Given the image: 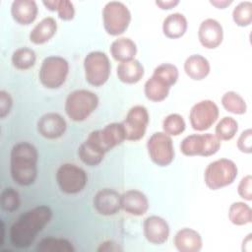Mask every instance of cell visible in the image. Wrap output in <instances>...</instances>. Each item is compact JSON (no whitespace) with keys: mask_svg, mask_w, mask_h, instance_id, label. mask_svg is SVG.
I'll list each match as a JSON object with an SVG mask.
<instances>
[{"mask_svg":"<svg viewBox=\"0 0 252 252\" xmlns=\"http://www.w3.org/2000/svg\"><path fill=\"white\" fill-rule=\"evenodd\" d=\"M52 210L48 206L34 207L19 217L10 228V240L19 249L30 247L36 235L50 222Z\"/></svg>","mask_w":252,"mask_h":252,"instance_id":"cell-1","label":"cell"},{"mask_svg":"<svg viewBox=\"0 0 252 252\" xmlns=\"http://www.w3.org/2000/svg\"><path fill=\"white\" fill-rule=\"evenodd\" d=\"M38 154L36 148L29 142H20L13 146L10 156L12 179L20 186H30L37 176Z\"/></svg>","mask_w":252,"mask_h":252,"instance_id":"cell-2","label":"cell"},{"mask_svg":"<svg viewBox=\"0 0 252 252\" xmlns=\"http://www.w3.org/2000/svg\"><path fill=\"white\" fill-rule=\"evenodd\" d=\"M179 77L178 69L170 63H162L157 66L153 76L147 80L144 87L146 97L154 102L164 100L169 94L170 88L176 84Z\"/></svg>","mask_w":252,"mask_h":252,"instance_id":"cell-3","label":"cell"},{"mask_svg":"<svg viewBox=\"0 0 252 252\" xmlns=\"http://www.w3.org/2000/svg\"><path fill=\"white\" fill-rule=\"evenodd\" d=\"M97 95L89 90H76L70 93L65 100V112L75 122L85 121L96 109Z\"/></svg>","mask_w":252,"mask_h":252,"instance_id":"cell-4","label":"cell"},{"mask_svg":"<svg viewBox=\"0 0 252 252\" xmlns=\"http://www.w3.org/2000/svg\"><path fill=\"white\" fill-rule=\"evenodd\" d=\"M238 173L234 161L228 158H220L210 162L204 173L205 183L211 190H218L233 183Z\"/></svg>","mask_w":252,"mask_h":252,"instance_id":"cell-5","label":"cell"},{"mask_svg":"<svg viewBox=\"0 0 252 252\" xmlns=\"http://www.w3.org/2000/svg\"><path fill=\"white\" fill-rule=\"evenodd\" d=\"M69 74L68 61L60 56L45 57L38 72L41 85L50 90L59 89L67 79Z\"/></svg>","mask_w":252,"mask_h":252,"instance_id":"cell-6","label":"cell"},{"mask_svg":"<svg viewBox=\"0 0 252 252\" xmlns=\"http://www.w3.org/2000/svg\"><path fill=\"white\" fill-rule=\"evenodd\" d=\"M102 21L105 32L110 35H120L126 32L131 22L128 7L119 1H110L102 10Z\"/></svg>","mask_w":252,"mask_h":252,"instance_id":"cell-7","label":"cell"},{"mask_svg":"<svg viewBox=\"0 0 252 252\" xmlns=\"http://www.w3.org/2000/svg\"><path fill=\"white\" fill-rule=\"evenodd\" d=\"M86 81L94 87L103 86L109 79L111 64L108 56L101 51H92L84 59Z\"/></svg>","mask_w":252,"mask_h":252,"instance_id":"cell-8","label":"cell"},{"mask_svg":"<svg viewBox=\"0 0 252 252\" xmlns=\"http://www.w3.org/2000/svg\"><path fill=\"white\" fill-rule=\"evenodd\" d=\"M220 141L211 133L192 134L185 137L180 144V151L187 157H210L218 153Z\"/></svg>","mask_w":252,"mask_h":252,"instance_id":"cell-9","label":"cell"},{"mask_svg":"<svg viewBox=\"0 0 252 252\" xmlns=\"http://www.w3.org/2000/svg\"><path fill=\"white\" fill-rule=\"evenodd\" d=\"M56 181L63 193L74 195L85 189L88 182V175L79 165L63 163L56 171Z\"/></svg>","mask_w":252,"mask_h":252,"instance_id":"cell-10","label":"cell"},{"mask_svg":"<svg viewBox=\"0 0 252 252\" xmlns=\"http://www.w3.org/2000/svg\"><path fill=\"white\" fill-rule=\"evenodd\" d=\"M147 150L151 160L158 166H167L174 159L172 139L164 132L154 133L147 142Z\"/></svg>","mask_w":252,"mask_h":252,"instance_id":"cell-11","label":"cell"},{"mask_svg":"<svg viewBox=\"0 0 252 252\" xmlns=\"http://www.w3.org/2000/svg\"><path fill=\"white\" fill-rule=\"evenodd\" d=\"M87 140L106 154L126 140L125 130L122 123H110L102 129L92 131Z\"/></svg>","mask_w":252,"mask_h":252,"instance_id":"cell-12","label":"cell"},{"mask_svg":"<svg viewBox=\"0 0 252 252\" xmlns=\"http://www.w3.org/2000/svg\"><path fill=\"white\" fill-rule=\"evenodd\" d=\"M150 122L148 109L144 105H135L129 109L125 119L121 122L124 130L125 137L128 141L141 140L147 131Z\"/></svg>","mask_w":252,"mask_h":252,"instance_id":"cell-13","label":"cell"},{"mask_svg":"<svg viewBox=\"0 0 252 252\" xmlns=\"http://www.w3.org/2000/svg\"><path fill=\"white\" fill-rule=\"evenodd\" d=\"M219 115L218 105L211 99H204L192 106L189 113V121L194 130L206 131L214 125Z\"/></svg>","mask_w":252,"mask_h":252,"instance_id":"cell-14","label":"cell"},{"mask_svg":"<svg viewBox=\"0 0 252 252\" xmlns=\"http://www.w3.org/2000/svg\"><path fill=\"white\" fill-rule=\"evenodd\" d=\"M169 231L167 221L158 216H150L144 220V236L154 245H161L165 243L168 239Z\"/></svg>","mask_w":252,"mask_h":252,"instance_id":"cell-15","label":"cell"},{"mask_svg":"<svg viewBox=\"0 0 252 252\" xmlns=\"http://www.w3.org/2000/svg\"><path fill=\"white\" fill-rule=\"evenodd\" d=\"M120 197L121 195L109 188H104L95 193L93 199V205L97 214L101 216H113L116 215L120 209Z\"/></svg>","mask_w":252,"mask_h":252,"instance_id":"cell-16","label":"cell"},{"mask_svg":"<svg viewBox=\"0 0 252 252\" xmlns=\"http://www.w3.org/2000/svg\"><path fill=\"white\" fill-rule=\"evenodd\" d=\"M66 129V120L56 112L45 113L37 121V132L45 139H58L64 135Z\"/></svg>","mask_w":252,"mask_h":252,"instance_id":"cell-17","label":"cell"},{"mask_svg":"<svg viewBox=\"0 0 252 252\" xmlns=\"http://www.w3.org/2000/svg\"><path fill=\"white\" fill-rule=\"evenodd\" d=\"M198 38L202 46L207 49H215L220 45L223 39L221 25L215 19L204 20L198 30Z\"/></svg>","mask_w":252,"mask_h":252,"instance_id":"cell-18","label":"cell"},{"mask_svg":"<svg viewBox=\"0 0 252 252\" xmlns=\"http://www.w3.org/2000/svg\"><path fill=\"white\" fill-rule=\"evenodd\" d=\"M121 209L129 215L140 217L149 210V200L147 196L136 189L127 190L120 197Z\"/></svg>","mask_w":252,"mask_h":252,"instance_id":"cell-19","label":"cell"},{"mask_svg":"<svg viewBox=\"0 0 252 252\" xmlns=\"http://www.w3.org/2000/svg\"><path fill=\"white\" fill-rule=\"evenodd\" d=\"M37 13V4L33 0H15L12 2L11 15L19 25H31L36 19Z\"/></svg>","mask_w":252,"mask_h":252,"instance_id":"cell-20","label":"cell"},{"mask_svg":"<svg viewBox=\"0 0 252 252\" xmlns=\"http://www.w3.org/2000/svg\"><path fill=\"white\" fill-rule=\"evenodd\" d=\"M173 244L179 252H199L202 249L203 240L198 231L184 227L176 232Z\"/></svg>","mask_w":252,"mask_h":252,"instance_id":"cell-21","label":"cell"},{"mask_svg":"<svg viewBox=\"0 0 252 252\" xmlns=\"http://www.w3.org/2000/svg\"><path fill=\"white\" fill-rule=\"evenodd\" d=\"M184 71L190 79L201 81L210 74L211 65L206 57L200 54H192L184 62Z\"/></svg>","mask_w":252,"mask_h":252,"instance_id":"cell-22","label":"cell"},{"mask_svg":"<svg viewBox=\"0 0 252 252\" xmlns=\"http://www.w3.org/2000/svg\"><path fill=\"white\" fill-rule=\"evenodd\" d=\"M116 74L122 83L133 85L141 81L144 77L145 69L139 60L133 59L119 63L116 68Z\"/></svg>","mask_w":252,"mask_h":252,"instance_id":"cell-23","label":"cell"},{"mask_svg":"<svg viewBox=\"0 0 252 252\" xmlns=\"http://www.w3.org/2000/svg\"><path fill=\"white\" fill-rule=\"evenodd\" d=\"M57 32V23L54 18L42 19L30 32V40L34 44H43L50 40Z\"/></svg>","mask_w":252,"mask_h":252,"instance_id":"cell-24","label":"cell"},{"mask_svg":"<svg viewBox=\"0 0 252 252\" xmlns=\"http://www.w3.org/2000/svg\"><path fill=\"white\" fill-rule=\"evenodd\" d=\"M109 51L114 60L122 63L135 59L137 45L129 37H119L112 41Z\"/></svg>","mask_w":252,"mask_h":252,"instance_id":"cell-25","label":"cell"},{"mask_svg":"<svg viewBox=\"0 0 252 252\" xmlns=\"http://www.w3.org/2000/svg\"><path fill=\"white\" fill-rule=\"evenodd\" d=\"M188 23L185 16L181 13H173L168 15L162 23V32L168 38H179L183 36L187 31Z\"/></svg>","mask_w":252,"mask_h":252,"instance_id":"cell-26","label":"cell"},{"mask_svg":"<svg viewBox=\"0 0 252 252\" xmlns=\"http://www.w3.org/2000/svg\"><path fill=\"white\" fill-rule=\"evenodd\" d=\"M104 153L86 139L78 149V156L83 163L89 166L98 165L104 158Z\"/></svg>","mask_w":252,"mask_h":252,"instance_id":"cell-27","label":"cell"},{"mask_svg":"<svg viewBox=\"0 0 252 252\" xmlns=\"http://www.w3.org/2000/svg\"><path fill=\"white\" fill-rule=\"evenodd\" d=\"M35 250L37 252H74L75 248L65 238L45 237L37 243Z\"/></svg>","mask_w":252,"mask_h":252,"instance_id":"cell-28","label":"cell"},{"mask_svg":"<svg viewBox=\"0 0 252 252\" xmlns=\"http://www.w3.org/2000/svg\"><path fill=\"white\" fill-rule=\"evenodd\" d=\"M11 61L16 69L25 71L34 66L36 54L34 50L30 47H21L13 52Z\"/></svg>","mask_w":252,"mask_h":252,"instance_id":"cell-29","label":"cell"},{"mask_svg":"<svg viewBox=\"0 0 252 252\" xmlns=\"http://www.w3.org/2000/svg\"><path fill=\"white\" fill-rule=\"evenodd\" d=\"M228 219L235 225H244L252 221V210L244 202H234L228 210Z\"/></svg>","mask_w":252,"mask_h":252,"instance_id":"cell-30","label":"cell"},{"mask_svg":"<svg viewBox=\"0 0 252 252\" xmlns=\"http://www.w3.org/2000/svg\"><path fill=\"white\" fill-rule=\"evenodd\" d=\"M221 104L223 108L233 114H244L247 110V105L244 98L235 92L229 91L222 94Z\"/></svg>","mask_w":252,"mask_h":252,"instance_id":"cell-31","label":"cell"},{"mask_svg":"<svg viewBox=\"0 0 252 252\" xmlns=\"http://www.w3.org/2000/svg\"><path fill=\"white\" fill-rule=\"evenodd\" d=\"M237 130V121L230 116H225L222 119H220V121H219V123L217 124L215 134L220 141H228L235 136Z\"/></svg>","mask_w":252,"mask_h":252,"instance_id":"cell-32","label":"cell"},{"mask_svg":"<svg viewBox=\"0 0 252 252\" xmlns=\"http://www.w3.org/2000/svg\"><path fill=\"white\" fill-rule=\"evenodd\" d=\"M43 5L50 11H56L59 19L63 21H71L75 17V8L69 0L43 1Z\"/></svg>","mask_w":252,"mask_h":252,"instance_id":"cell-33","label":"cell"},{"mask_svg":"<svg viewBox=\"0 0 252 252\" xmlns=\"http://www.w3.org/2000/svg\"><path fill=\"white\" fill-rule=\"evenodd\" d=\"M186 123L183 117L178 113L167 115L162 121V130L169 136H179L184 132Z\"/></svg>","mask_w":252,"mask_h":252,"instance_id":"cell-34","label":"cell"},{"mask_svg":"<svg viewBox=\"0 0 252 252\" xmlns=\"http://www.w3.org/2000/svg\"><path fill=\"white\" fill-rule=\"evenodd\" d=\"M233 22L239 27H247L252 23V3L240 2L232 11Z\"/></svg>","mask_w":252,"mask_h":252,"instance_id":"cell-35","label":"cell"},{"mask_svg":"<svg viewBox=\"0 0 252 252\" xmlns=\"http://www.w3.org/2000/svg\"><path fill=\"white\" fill-rule=\"evenodd\" d=\"M21 199L18 191L12 187H7L1 192V208L6 212H15L20 208Z\"/></svg>","mask_w":252,"mask_h":252,"instance_id":"cell-36","label":"cell"},{"mask_svg":"<svg viewBox=\"0 0 252 252\" xmlns=\"http://www.w3.org/2000/svg\"><path fill=\"white\" fill-rule=\"evenodd\" d=\"M251 183H252V177L250 174H248L241 179L237 187L238 195L247 201L252 200V184Z\"/></svg>","mask_w":252,"mask_h":252,"instance_id":"cell-37","label":"cell"},{"mask_svg":"<svg viewBox=\"0 0 252 252\" xmlns=\"http://www.w3.org/2000/svg\"><path fill=\"white\" fill-rule=\"evenodd\" d=\"M237 148L240 152L250 154L252 152V130L246 129L241 133L237 141Z\"/></svg>","mask_w":252,"mask_h":252,"instance_id":"cell-38","label":"cell"},{"mask_svg":"<svg viewBox=\"0 0 252 252\" xmlns=\"http://www.w3.org/2000/svg\"><path fill=\"white\" fill-rule=\"evenodd\" d=\"M13 104V99L10 95L9 93L6 91H1L0 92V117L5 118L12 107Z\"/></svg>","mask_w":252,"mask_h":252,"instance_id":"cell-39","label":"cell"},{"mask_svg":"<svg viewBox=\"0 0 252 252\" xmlns=\"http://www.w3.org/2000/svg\"><path fill=\"white\" fill-rule=\"evenodd\" d=\"M121 250H122V248H120L118 244H116L115 242L110 241V240L101 243L99 245V247L97 248V251H99V252H101V251H106V252H108V251H121Z\"/></svg>","mask_w":252,"mask_h":252,"instance_id":"cell-40","label":"cell"},{"mask_svg":"<svg viewBox=\"0 0 252 252\" xmlns=\"http://www.w3.org/2000/svg\"><path fill=\"white\" fill-rule=\"evenodd\" d=\"M179 3L178 0H168V1H156V5L161 10H169L175 7Z\"/></svg>","mask_w":252,"mask_h":252,"instance_id":"cell-41","label":"cell"},{"mask_svg":"<svg viewBox=\"0 0 252 252\" xmlns=\"http://www.w3.org/2000/svg\"><path fill=\"white\" fill-rule=\"evenodd\" d=\"M210 3L212 5H214L215 7H217L218 9H224L225 7H227L228 5H230L232 3V1H227V0H215V1H210Z\"/></svg>","mask_w":252,"mask_h":252,"instance_id":"cell-42","label":"cell"}]
</instances>
